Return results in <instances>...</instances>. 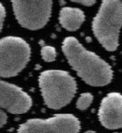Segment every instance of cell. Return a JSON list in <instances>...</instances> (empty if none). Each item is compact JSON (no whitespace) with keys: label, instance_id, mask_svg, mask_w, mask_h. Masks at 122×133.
Returning a JSON list of instances; mask_svg holds the SVG:
<instances>
[{"label":"cell","instance_id":"cell-7","mask_svg":"<svg viewBox=\"0 0 122 133\" xmlns=\"http://www.w3.org/2000/svg\"><path fill=\"white\" fill-rule=\"evenodd\" d=\"M32 98L23 89L0 79V107L12 114H23L31 109Z\"/></svg>","mask_w":122,"mask_h":133},{"label":"cell","instance_id":"cell-5","mask_svg":"<svg viewBox=\"0 0 122 133\" xmlns=\"http://www.w3.org/2000/svg\"><path fill=\"white\" fill-rule=\"evenodd\" d=\"M54 0H12L13 14L18 23L29 30H38L51 17Z\"/></svg>","mask_w":122,"mask_h":133},{"label":"cell","instance_id":"cell-1","mask_svg":"<svg viewBox=\"0 0 122 133\" xmlns=\"http://www.w3.org/2000/svg\"><path fill=\"white\" fill-rule=\"evenodd\" d=\"M62 51L71 68L87 84L105 86L113 79V70L107 61L87 50L74 36L63 40Z\"/></svg>","mask_w":122,"mask_h":133},{"label":"cell","instance_id":"cell-9","mask_svg":"<svg viewBox=\"0 0 122 133\" xmlns=\"http://www.w3.org/2000/svg\"><path fill=\"white\" fill-rule=\"evenodd\" d=\"M58 20L64 29L70 32L78 30L85 21V15L80 9L64 7L60 10Z\"/></svg>","mask_w":122,"mask_h":133},{"label":"cell","instance_id":"cell-10","mask_svg":"<svg viewBox=\"0 0 122 133\" xmlns=\"http://www.w3.org/2000/svg\"><path fill=\"white\" fill-rule=\"evenodd\" d=\"M94 101V96L91 93L81 94L76 102V107L79 110H86Z\"/></svg>","mask_w":122,"mask_h":133},{"label":"cell","instance_id":"cell-4","mask_svg":"<svg viewBox=\"0 0 122 133\" xmlns=\"http://www.w3.org/2000/svg\"><path fill=\"white\" fill-rule=\"evenodd\" d=\"M31 58V48L23 38L6 36L0 39V77L12 78L26 67Z\"/></svg>","mask_w":122,"mask_h":133},{"label":"cell","instance_id":"cell-8","mask_svg":"<svg viewBox=\"0 0 122 133\" xmlns=\"http://www.w3.org/2000/svg\"><path fill=\"white\" fill-rule=\"evenodd\" d=\"M99 122L108 129L116 130L122 127V96L118 92L109 93L103 98L98 109Z\"/></svg>","mask_w":122,"mask_h":133},{"label":"cell","instance_id":"cell-6","mask_svg":"<svg viewBox=\"0 0 122 133\" xmlns=\"http://www.w3.org/2000/svg\"><path fill=\"white\" fill-rule=\"evenodd\" d=\"M80 122L73 114H56L49 119H29L17 133H79Z\"/></svg>","mask_w":122,"mask_h":133},{"label":"cell","instance_id":"cell-11","mask_svg":"<svg viewBox=\"0 0 122 133\" xmlns=\"http://www.w3.org/2000/svg\"><path fill=\"white\" fill-rule=\"evenodd\" d=\"M40 53H41L42 58L47 62H52L56 58V50L53 46H43Z\"/></svg>","mask_w":122,"mask_h":133},{"label":"cell","instance_id":"cell-2","mask_svg":"<svg viewBox=\"0 0 122 133\" xmlns=\"http://www.w3.org/2000/svg\"><path fill=\"white\" fill-rule=\"evenodd\" d=\"M38 83L45 104L52 109L69 104L77 90L75 79L63 70L43 71L39 75Z\"/></svg>","mask_w":122,"mask_h":133},{"label":"cell","instance_id":"cell-3","mask_svg":"<svg viewBox=\"0 0 122 133\" xmlns=\"http://www.w3.org/2000/svg\"><path fill=\"white\" fill-rule=\"evenodd\" d=\"M121 22V0H103L92 26L96 39L107 51H116L118 47Z\"/></svg>","mask_w":122,"mask_h":133},{"label":"cell","instance_id":"cell-12","mask_svg":"<svg viewBox=\"0 0 122 133\" xmlns=\"http://www.w3.org/2000/svg\"><path fill=\"white\" fill-rule=\"evenodd\" d=\"M5 15H6V10L4 8V6L0 3V32L3 28L4 20H5Z\"/></svg>","mask_w":122,"mask_h":133},{"label":"cell","instance_id":"cell-14","mask_svg":"<svg viewBox=\"0 0 122 133\" xmlns=\"http://www.w3.org/2000/svg\"><path fill=\"white\" fill-rule=\"evenodd\" d=\"M71 1L84 5V6H92L96 2V0H71Z\"/></svg>","mask_w":122,"mask_h":133},{"label":"cell","instance_id":"cell-13","mask_svg":"<svg viewBox=\"0 0 122 133\" xmlns=\"http://www.w3.org/2000/svg\"><path fill=\"white\" fill-rule=\"evenodd\" d=\"M7 120H8V116H7L6 112H4L2 109H0V128L6 124Z\"/></svg>","mask_w":122,"mask_h":133},{"label":"cell","instance_id":"cell-15","mask_svg":"<svg viewBox=\"0 0 122 133\" xmlns=\"http://www.w3.org/2000/svg\"><path fill=\"white\" fill-rule=\"evenodd\" d=\"M85 133H96L95 131H94V130H87Z\"/></svg>","mask_w":122,"mask_h":133}]
</instances>
